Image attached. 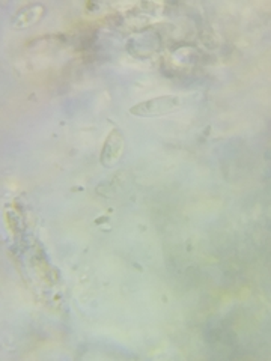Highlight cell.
<instances>
[{"label": "cell", "instance_id": "obj_3", "mask_svg": "<svg viewBox=\"0 0 271 361\" xmlns=\"http://www.w3.org/2000/svg\"><path fill=\"white\" fill-rule=\"evenodd\" d=\"M44 16V6L42 5H29L20 11L17 21H14V27L23 29L35 25L38 20Z\"/></svg>", "mask_w": 271, "mask_h": 361}, {"label": "cell", "instance_id": "obj_2", "mask_svg": "<svg viewBox=\"0 0 271 361\" xmlns=\"http://www.w3.org/2000/svg\"><path fill=\"white\" fill-rule=\"evenodd\" d=\"M124 151H126V139L119 130L113 128L104 140L103 149H101V166L106 169L115 166L121 160Z\"/></svg>", "mask_w": 271, "mask_h": 361}, {"label": "cell", "instance_id": "obj_1", "mask_svg": "<svg viewBox=\"0 0 271 361\" xmlns=\"http://www.w3.org/2000/svg\"><path fill=\"white\" fill-rule=\"evenodd\" d=\"M179 106H181V101L178 97L163 95V97H157L133 106L130 109V113L133 116H139V118L166 116L179 110Z\"/></svg>", "mask_w": 271, "mask_h": 361}]
</instances>
